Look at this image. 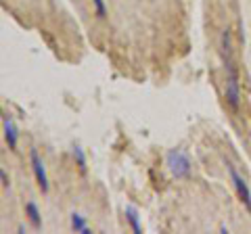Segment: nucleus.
I'll return each mask as SVG.
<instances>
[{"label":"nucleus","mask_w":251,"mask_h":234,"mask_svg":"<svg viewBox=\"0 0 251 234\" xmlns=\"http://www.w3.org/2000/svg\"><path fill=\"white\" fill-rule=\"evenodd\" d=\"M29 161H31V169H34V176H36V182H38V186H40V190L49 192V176H46V167L42 163V157L38 155L36 149H31Z\"/></svg>","instance_id":"20e7f679"},{"label":"nucleus","mask_w":251,"mask_h":234,"mask_svg":"<svg viewBox=\"0 0 251 234\" xmlns=\"http://www.w3.org/2000/svg\"><path fill=\"white\" fill-rule=\"evenodd\" d=\"M2 128H4V140L9 144V149H17V142H19V132L15 128V123L9 115L2 117Z\"/></svg>","instance_id":"39448f33"},{"label":"nucleus","mask_w":251,"mask_h":234,"mask_svg":"<svg viewBox=\"0 0 251 234\" xmlns=\"http://www.w3.org/2000/svg\"><path fill=\"white\" fill-rule=\"evenodd\" d=\"M0 178H2V186H4V188H9V178H6V171L4 169H0Z\"/></svg>","instance_id":"9b49d317"},{"label":"nucleus","mask_w":251,"mask_h":234,"mask_svg":"<svg viewBox=\"0 0 251 234\" xmlns=\"http://www.w3.org/2000/svg\"><path fill=\"white\" fill-rule=\"evenodd\" d=\"M126 220L130 222L132 230H134L136 234L143 232V228H140V222H138V211H136L134 207H126Z\"/></svg>","instance_id":"6e6552de"},{"label":"nucleus","mask_w":251,"mask_h":234,"mask_svg":"<svg viewBox=\"0 0 251 234\" xmlns=\"http://www.w3.org/2000/svg\"><path fill=\"white\" fill-rule=\"evenodd\" d=\"M226 169H228V174H230V180H232V186H234V190H237V197L239 201L245 205L247 211H251V190H249V186L245 182V178H243L237 169H234V165L230 161H226Z\"/></svg>","instance_id":"7ed1b4c3"},{"label":"nucleus","mask_w":251,"mask_h":234,"mask_svg":"<svg viewBox=\"0 0 251 234\" xmlns=\"http://www.w3.org/2000/svg\"><path fill=\"white\" fill-rule=\"evenodd\" d=\"M25 215H27L29 224L34 226L36 230H38V228H42V217H40V209H38V205H36L34 201L25 203Z\"/></svg>","instance_id":"423d86ee"},{"label":"nucleus","mask_w":251,"mask_h":234,"mask_svg":"<svg viewBox=\"0 0 251 234\" xmlns=\"http://www.w3.org/2000/svg\"><path fill=\"white\" fill-rule=\"evenodd\" d=\"M92 6H94V15H97L99 19H105V17H107L105 0H92Z\"/></svg>","instance_id":"9d476101"},{"label":"nucleus","mask_w":251,"mask_h":234,"mask_svg":"<svg viewBox=\"0 0 251 234\" xmlns=\"http://www.w3.org/2000/svg\"><path fill=\"white\" fill-rule=\"evenodd\" d=\"M220 48H222V61H224V71H226V84H224V98L230 105L232 111H237L241 105V84H239V71L232 59V40L230 32L226 29L220 38Z\"/></svg>","instance_id":"f257e3e1"},{"label":"nucleus","mask_w":251,"mask_h":234,"mask_svg":"<svg viewBox=\"0 0 251 234\" xmlns=\"http://www.w3.org/2000/svg\"><path fill=\"white\" fill-rule=\"evenodd\" d=\"M166 165H168V169L172 171V176L174 178H186L188 174H191V169H193V163H191V159H188V155L184 151H180V149L168 151Z\"/></svg>","instance_id":"f03ea898"},{"label":"nucleus","mask_w":251,"mask_h":234,"mask_svg":"<svg viewBox=\"0 0 251 234\" xmlns=\"http://www.w3.org/2000/svg\"><path fill=\"white\" fill-rule=\"evenodd\" d=\"M74 157H75V161H77V165H80V171L82 174H86V167H88V163H86V155H84V151H82V146H74Z\"/></svg>","instance_id":"1a4fd4ad"},{"label":"nucleus","mask_w":251,"mask_h":234,"mask_svg":"<svg viewBox=\"0 0 251 234\" xmlns=\"http://www.w3.org/2000/svg\"><path fill=\"white\" fill-rule=\"evenodd\" d=\"M72 228L75 230V232H82V234H90V226H88V222L84 220V215L82 213H72Z\"/></svg>","instance_id":"0eeeda50"}]
</instances>
